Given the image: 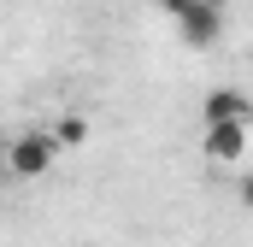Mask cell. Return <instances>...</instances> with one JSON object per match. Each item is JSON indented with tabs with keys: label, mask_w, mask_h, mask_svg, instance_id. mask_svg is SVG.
<instances>
[{
	"label": "cell",
	"mask_w": 253,
	"mask_h": 247,
	"mask_svg": "<svg viewBox=\"0 0 253 247\" xmlns=\"http://www.w3.org/2000/svg\"><path fill=\"white\" fill-rule=\"evenodd\" d=\"M53 159H59V141H53L47 129H24V135H12V147H6V177L36 183V177L53 171Z\"/></svg>",
	"instance_id": "obj_1"
},
{
	"label": "cell",
	"mask_w": 253,
	"mask_h": 247,
	"mask_svg": "<svg viewBox=\"0 0 253 247\" xmlns=\"http://www.w3.org/2000/svg\"><path fill=\"white\" fill-rule=\"evenodd\" d=\"M200 153H206L212 165L253 171V124H206V135H200Z\"/></svg>",
	"instance_id": "obj_2"
},
{
	"label": "cell",
	"mask_w": 253,
	"mask_h": 247,
	"mask_svg": "<svg viewBox=\"0 0 253 247\" xmlns=\"http://www.w3.org/2000/svg\"><path fill=\"white\" fill-rule=\"evenodd\" d=\"M165 12L177 18V36H183L189 47H218V36H224V12H218V6H194V0H165Z\"/></svg>",
	"instance_id": "obj_3"
},
{
	"label": "cell",
	"mask_w": 253,
	"mask_h": 247,
	"mask_svg": "<svg viewBox=\"0 0 253 247\" xmlns=\"http://www.w3.org/2000/svg\"><path fill=\"white\" fill-rule=\"evenodd\" d=\"M200 118L206 124H253V100L242 88H212L206 106H200Z\"/></svg>",
	"instance_id": "obj_4"
},
{
	"label": "cell",
	"mask_w": 253,
	"mask_h": 247,
	"mask_svg": "<svg viewBox=\"0 0 253 247\" xmlns=\"http://www.w3.org/2000/svg\"><path fill=\"white\" fill-rule=\"evenodd\" d=\"M47 135H53L59 147H83V141H88V118H83V112H65V118H53Z\"/></svg>",
	"instance_id": "obj_5"
},
{
	"label": "cell",
	"mask_w": 253,
	"mask_h": 247,
	"mask_svg": "<svg viewBox=\"0 0 253 247\" xmlns=\"http://www.w3.org/2000/svg\"><path fill=\"white\" fill-rule=\"evenodd\" d=\"M236 200H242V206L253 212V171H242V183H236Z\"/></svg>",
	"instance_id": "obj_6"
},
{
	"label": "cell",
	"mask_w": 253,
	"mask_h": 247,
	"mask_svg": "<svg viewBox=\"0 0 253 247\" xmlns=\"http://www.w3.org/2000/svg\"><path fill=\"white\" fill-rule=\"evenodd\" d=\"M194 6H218V12H224V0H194Z\"/></svg>",
	"instance_id": "obj_7"
},
{
	"label": "cell",
	"mask_w": 253,
	"mask_h": 247,
	"mask_svg": "<svg viewBox=\"0 0 253 247\" xmlns=\"http://www.w3.org/2000/svg\"><path fill=\"white\" fill-rule=\"evenodd\" d=\"M0 194H6V171H0Z\"/></svg>",
	"instance_id": "obj_8"
}]
</instances>
